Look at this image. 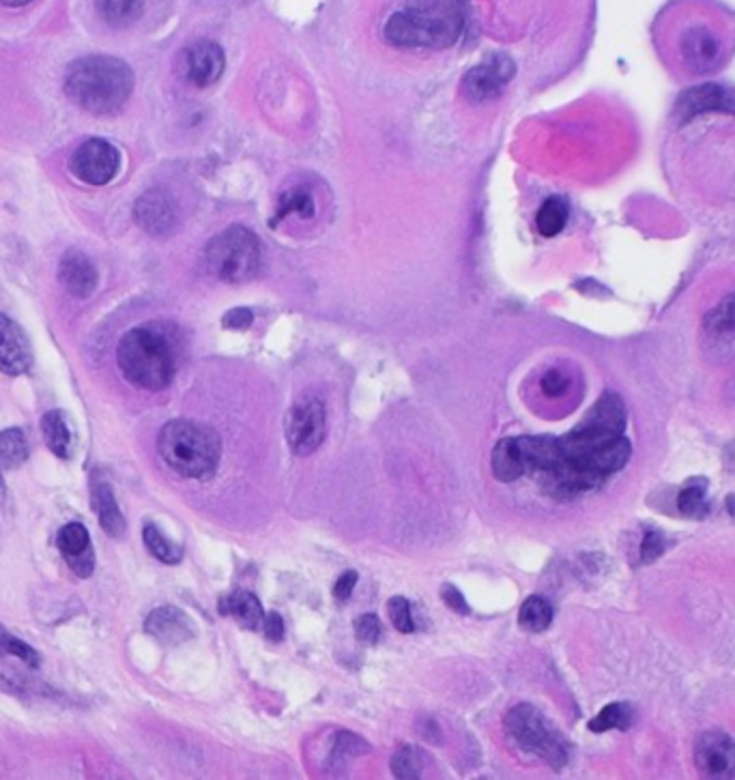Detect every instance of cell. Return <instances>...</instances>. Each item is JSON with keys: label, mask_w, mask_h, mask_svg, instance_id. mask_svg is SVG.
I'll return each mask as SVG.
<instances>
[{"label": "cell", "mask_w": 735, "mask_h": 780, "mask_svg": "<svg viewBox=\"0 0 735 780\" xmlns=\"http://www.w3.org/2000/svg\"><path fill=\"white\" fill-rule=\"evenodd\" d=\"M515 61L506 54H493L472 67L461 83V93L474 104H484L501 95L506 85L515 78Z\"/></svg>", "instance_id": "cell-9"}, {"label": "cell", "mask_w": 735, "mask_h": 780, "mask_svg": "<svg viewBox=\"0 0 735 780\" xmlns=\"http://www.w3.org/2000/svg\"><path fill=\"white\" fill-rule=\"evenodd\" d=\"M133 90V72L121 58L93 54L74 61L65 72L67 97L90 115L106 117L123 108Z\"/></svg>", "instance_id": "cell-3"}, {"label": "cell", "mask_w": 735, "mask_h": 780, "mask_svg": "<svg viewBox=\"0 0 735 780\" xmlns=\"http://www.w3.org/2000/svg\"><path fill=\"white\" fill-rule=\"evenodd\" d=\"M536 224H538L540 235H544V237L560 235L568 224V207L562 198L544 201V205L540 207L538 217H536Z\"/></svg>", "instance_id": "cell-31"}, {"label": "cell", "mask_w": 735, "mask_h": 780, "mask_svg": "<svg viewBox=\"0 0 735 780\" xmlns=\"http://www.w3.org/2000/svg\"><path fill=\"white\" fill-rule=\"evenodd\" d=\"M121 169V153L115 144L101 138L80 144L72 158V173L88 185L110 183Z\"/></svg>", "instance_id": "cell-10"}, {"label": "cell", "mask_w": 735, "mask_h": 780, "mask_svg": "<svg viewBox=\"0 0 735 780\" xmlns=\"http://www.w3.org/2000/svg\"><path fill=\"white\" fill-rule=\"evenodd\" d=\"M368 746L361 741V737L353 736V734H346V732H341L336 739H334V750L329 755V768L336 770V768H345L346 763L366 752Z\"/></svg>", "instance_id": "cell-33"}, {"label": "cell", "mask_w": 735, "mask_h": 780, "mask_svg": "<svg viewBox=\"0 0 735 780\" xmlns=\"http://www.w3.org/2000/svg\"><path fill=\"white\" fill-rule=\"evenodd\" d=\"M144 630L160 641L162 646H183L185 641L194 639L196 628L192 624V619L176 607H160L155 608L147 621H144Z\"/></svg>", "instance_id": "cell-15"}, {"label": "cell", "mask_w": 735, "mask_h": 780, "mask_svg": "<svg viewBox=\"0 0 735 780\" xmlns=\"http://www.w3.org/2000/svg\"><path fill=\"white\" fill-rule=\"evenodd\" d=\"M664 546H667V542H664L662 533L648 531L646 538H644V544H641V560H644V564L656 562V560L664 553Z\"/></svg>", "instance_id": "cell-38"}, {"label": "cell", "mask_w": 735, "mask_h": 780, "mask_svg": "<svg viewBox=\"0 0 735 780\" xmlns=\"http://www.w3.org/2000/svg\"><path fill=\"white\" fill-rule=\"evenodd\" d=\"M426 768V755L418 746H402L391 757V774L398 780H420Z\"/></svg>", "instance_id": "cell-25"}, {"label": "cell", "mask_w": 735, "mask_h": 780, "mask_svg": "<svg viewBox=\"0 0 735 780\" xmlns=\"http://www.w3.org/2000/svg\"><path fill=\"white\" fill-rule=\"evenodd\" d=\"M0 2L7 4V7H24V4H29L33 0H0Z\"/></svg>", "instance_id": "cell-44"}, {"label": "cell", "mask_w": 735, "mask_h": 780, "mask_svg": "<svg viewBox=\"0 0 735 780\" xmlns=\"http://www.w3.org/2000/svg\"><path fill=\"white\" fill-rule=\"evenodd\" d=\"M224 52L214 42H196L183 52V76L194 87H212L224 74Z\"/></svg>", "instance_id": "cell-12"}, {"label": "cell", "mask_w": 735, "mask_h": 780, "mask_svg": "<svg viewBox=\"0 0 735 780\" xmlns=\"http://www.w3.org/2000/svg\"><path fill=\"white\" fill-rule=\"evenodd\" d=\"M734 95L716 85L691 88L678 101V112L687 121L701 112H734Z\"/></svg>", "instance_id": "cell-17"}, {"label": "cell", "mask_w": 735, "mask_h": 780, "mask_svg": "<svg viewBox=\"0 0 735 780\" xmlns=\"http://www.w3.org/2000/svg\"><path fill=\"white\" fill-rule=\"evenodd\" d=\"M2 656H15V658H20L22 662H26L33 669L40 667V653L33 650L31 646H26L24 641H20L18 637L9 635L4 630V626H0V658Z\"/></svg>", "instance_id": "cell-34"}, {"label": "cell", "mask_w": 735, "mask_h": 780, "mask_svg": "<svg viewBox=\"0 0 735 780\" xmlns=\"http://www.w3.org/2000/svg\"><path fill=\"white\" fill-rule=\"evenodd\" d=\"M158 452L174 474L190 479H209L216 476L221 441L216 431L205 424L173 420L160 433Z\"/></svg>", "instance_id": "cell-5"}, {"label": "cell", "mask_w": 735, "mask_h": 780, "mask_svg": "<svg viewBox=\"0 0 735 780\" xmlns=\"http://www.w3.org/2000/svg\"><path fill=\"white\" fill-rule=\"evenodd\" d=\"M705 329L714 336H735V293L714 305L705 316Z\"/></svg>", "instance_id": "cell-30"}, {"label": "cell", "mask_w": 735, "mask_h": 780, "mask_svg": "<svg viewBox=\"0 0 735 780\" xmlns=\"http://www.w3.org/2000/svg\"><path fill=\"white\" fill-rule=\"evenodd\" d=\"M630 454H633L630 441L621 434L596 445L581 465L598 472L601 476H608L624 469V465L630 461Z\"/></svg>", "instance_id": "cell-19"}, {"label": "cell", "mask_w": 735, "mask_h": 780, "mask_svg": "<svg viewBox=\"0 0 735 780\" xmlns=\"http://www.w3.org/2000/svg\"><path fill=\"white\" fill-rule=\"evenodd\" d=\"M93 503L99 514V524L110 538H123L128 524L123 519V512L115 499L112 488L106 481H95L93 484Z\"/></svg>", "instance_id": "cell-21"}, {"label": "cell", "mask_w": 735, "mask_h": 780, "mask_svg": "<svg viewBox=\"0 0 735 780\" xmlns=\"http://www.w3.org/2000/svg\"><path fill=\"white\" fill-rule=\"evenodd\" d=\"M147 0H95L97 13L110 26H128L144 11Z\"/></svg>", "instance_id": "cell-24"}, {"label": "cell", "mask_w": 735, "mask_h": 780, "mask_svg": "<svg viewBox=\"0 0 735 780\" xmlns=\"http://www.w3.org/2000/svg\"><path fill=\"white\" fill-rule=\"evenodd\" d=\"M441 598H443L445 607L450 608V610H454V613H458V615H469V613H472V608L467 605L465 596H463L461 589L454 587V585H445V587L441 589Z\"/></svg>", "instance_id": "cell-39"}, {"label": "cell", "mask_w": 735, "mask_h": 780, "mask_svg": "<svg viewBox=\"0 0 735 780\" xmlns=\"http://www.w3.org/2000/svg\"><path fill=\"white\" fill-rule=\"evenodd\" d=\"M355 635H357L359 643L375 646L381 637V619L377 615H361L355 621Z\"/></svg>", "instance_id": "cell-37"}, {"label": "cell", "mask_w": 735, "mask_h": 780, "mask_svg": "<svg viewBox=\"0 0 735 780\" xmlns=\"http://www.w3.org/2000/svg\"><path fill=\"white\" fill-rule=\"evenodd\" d=\"M694 766L703 779H735V741L723 732H707L694 744Z\"/></svg>", "instance_id": "cell-11"}, {"label": "cell", "mask_w": 735, "mask_h": 780, "mask_svg": "<svg viewBox=\"0 0 735 780\" xmlns=\"http://www.w3.org/2000/svg\"><path fill=\"white\" fill-rule=\"evenodd\" d=\"M551 621H553V607L547 598L531 596L522 603L519 610L520 628L529 632H542L551 626Z\"/></svg>", "instance_id": "cell-28"}, {"label": "cell", "mask_w": 735, "mask_h": 780, "mask_svg": "<svg viewBox=\"0 0 735 780\" xmlns=\"http://www.w3.org/2000/svg\"><path fill=\"white\" fill-rule=\"evenodd\" d=\"M388 613H390L391 624L398 632L402 635H411L415 630V624L411 619V607H409V600L404 598H391L390 605H388Z\"/></svg>", "instance_id": "cell-36"}, {"label": "cell", "mask_w": 735, "mask_h": 780, "mask_svg": "<svg viewBox=\"0 0 735 780\" xmlns=\"http://www.w3.org/2000/svg\"><path fill=\"white\" fill-rule=\"evenodd\" d=\"M260 628L269 641H282V637H284V624L278 613H267Z\"/></svg>", "instance_id": "cell-41"}, {"label": "cell", "mask_w": 735, "mask_h": 780, "mask_svg": "<svg viewBox=\"0 0 735 780\" xmlns=\"http://www.w3.org/2000/svg\"><path fill=\"white\" fill-rule=\"evenodd\" d=\"M653 44L682 76L716 74L735 54V13L716 0H673L653 22Z\"/></svg>", "instance_id": "cell-1"}, {"label": "cell", "mask_w": 735, "mask_h": 780, "mask_svg": "<svg viewBox=\"0 0 735 780\" xmlns=\"http://www.w3.org/2000/svg\"><path fill=\"white\" fill-rule=\"evenodd\" d=\"M58 280L72 297L87 300L97 289L99 275H97L93 260L88 259L85 252L69 250L63 254V259L58 262Z\"/></svg>", "instance_id": "cell-16"}, {"label": "cell", "mask_w": 735, "mask_h": 780, "mask_svg": "<svg viewBox=\"0 0 735 780\" xmlns=\"http://www.w3.org/2000/svg\"><path fill=\"white\" fill-rule=\"evenodd\" d=\"M506 729L522 750L542 757L553 768H562L568 761V750L562 736L533 705L522 703L512 707L506 716Z\"/></svg>", "instance_id": "cell-7"}, {"label": "cell", "mask_w": 735, "mask_h": 780, "mask_svg": "<svg viewBox=\"0 0 735 780\" xmlns=\"http://www.w3.org/2000/svg\"><path fill=\"white\" fill-rule=\"evenodd\" d=\"M209 271L224 282H246L260 264V243L257 235L244 226H230L207 248Z\"/></svg>", "instance_id": "cell-6"}, {"label": "cell", "mask_w": 735, "mask_h": 780, "mask_svg": "<svg viewBox=\"0 0 735 780\" xmlns=\"http://www.w3.org/2000/svg\"><path fill=\"white\" fill-rule=\"evenodd\" d=\"M56 546L72 572L80 578H88L95 570V551L87 527L80 522H69L58 531Z\"/></svg>", "instance_id": "cell-14"}, {"label": "cell", "mask_w": 735, "mask_h": 780, "mask_svg": "<svg viewBox=\"0 0 735 780\" xmlns=\"http://www.w3.org/2000/svg\"><path fill=\"white\" fill-rule=\"evenodd\" d=\"M355 585H357V572H350V570H348L345 574H341V578L336 581L332 594H334V598H336L338 603H346V600L350 598Z\"/></svg>", "instance_id": "cell-42"}, {"label": "cell", "mask_w": 735, "mask_h": 780, "mask_svg": "<svg viewBox=\"0 0 735 780\" xmlns=\"http://www.w3.org/2000/svg\"><path fill=\"white\" fill-rule=\"evenodd\" d=\"M219 610L224 615H230L239 626H244L248 630H257L262 626V619H264L259 598L250 592H235L230 598L221 600Z\"/></svg>", "instance_id": "cell-23"}, {"label": "cell", "mask_w": 735, "mask_h": 780, "mask_svg": "<svg viewBox=\"0 0 735 780\" xmlns=\"http://www.w3.org/2000/svg\"><path fill=\"white\" fill-rule=\"evenodd\" d=\"M678 508L689 519H703L710 512V503L705 497V484L692 481L678 495Z\"/></svg>", "instance_id": "cell-32"}, {"label": "cell", "mask_w": 735, "mask_h": 780, "mask_svg": "<svg viewBox=\"0 0 735 780\" xmlns=\"http://www.w3.org/2000/svg\"><path fill=\"white\" fill-rule=\"evenodd\" d=\"M314 207H312V198L305 194V192H289L282 196V203H280V214L278 217L291 216V214H300L303 217L312 216Z\"/></svg>", "instance_id": "cell-35"}, {"label": "cell", "mask_w": 735, "mask_h": 780, "mask_svg": "<svg viewBox=\"0 0 735 780\" xmlns=\"http://www.w3.org/2000/svg\"><path fill=\"white\" fill-rule=\"evenodd\" d=\"M142 540H144V546L149 549V553L153 557H158L162 564L174 565L183 560L181 546L171 542L155 524H147L142 529Z\"/></svg>", "instance_id": "cell-29"}, {"label": "cell", "mask_w": 735, "mask_h": 780, "mask_svg": "<svg viewBox=\"0 0 735 780\" xmlns=\"http://www.w3.org/2000/svg\"><path fill=\"white\" fill-rule=\"evenodd\" d=\"M493 474L499 481H515L527 474L520 438H501L493 449Z\"/></svg>", "instance_id": "cell-20"}, {"label": "cell", "mask_w": 735, "mask_h": 780, "mask_svg": "<svg viewBox=\"0 0 735 780\" xmlns=\"http://www.w3.org/2000/svg\"><path fill=\"white\" fill-rule=\"evenodd\" d=\"M463 26L458 0H413L388 20L386 37L398 47L443 50L458 42Z\"/></svg>", "instance_id": "cell-4"}, {"label": "cell", "mask_w": 735, "mask_h": 780, "mask_svg": "<svg viewBox=\"0 0 735 780\" xmlns=\"http://www.w3.org/2000/svg\"><path fill=\"white\" fill-rule=\"evenodd\" d=\"M252 323V312L246 307H237L224 316V325L230 329H246Z\"/></svg>", "instance_id": "cell-43"}, {"label": "cell", "mask_w": 735, "mask_h": 780, "mask_svg": "<svg viewBox=\"0 0 735 780\" xmlns=\"http://www.w3.org/2000/svg\"><path fill=\"white\" fill-rule=\"evenodd\" d=\"M325 407L318 398H302L287 415V441L295 456L314 454L325 438Z\"/></svg>", "instance_id": "cell-8"}, {"label": "cell", "mask_w": 735, "mask_h": 780, "mask_svg": "<svg viewBox=\"0 0 735 780\" xmlns=\"http://www.w3.org/2000/svg\"><path fill=\"white\" fill-rule=\"evenodd\" d=\"M633 723H635V712L628 703H610L596 718H592L590 732L594 734H605L610 729L626 732L633 727Z\"/></svg>", "instance_id": "cell-27"}, {"label": "cell", "mask_w": 735, "mask_h": 780, "mask_svg": "<svg viewBox=\"0 0 735 780\" xmlns=\"http://www.w3.org/2000/svg\"><path fill=\"white\" fill-rule=\"evenodd\" d=\"M136 219L147 232H169L174 224L173 205L162 192H149L136 203Z\"/></svg>", "instance_id": "cell-18"}, {"label": "cell", "mask_w": 735, "mask_h": 780, "mask_svg": "<svg viewBox=\"0 0 735 780\" xmlns=\"http://www.w3.org/2000/svg\"><path fill=\"white\" fill-rule=\"evenodd\" d=\"M33 366V348L22 327L0 314V372L20 377Z\"/></svg>", "instance_id": "cell-13"}, {"label": "cell", "mask_w": 735, "mask_h": 780, "mask_svg": "<svg viewBox=\"0 0 735 780\" xmlns=\"http://www.w3.org/2000/svg\"><path fill=\"white\" fill-rule=\"evenodd\" d=\"M542 391L551 398H558V396H563L565 390H568V379L565 375L560 372V370H549L544 377H542Z\"/></svg>", "instance_id": "cell-40"}, {"label": "cell", "mask_w": 735, "mask_h": 780, "mask_svg": "<svg viewBox=\"0 0 735 780\" xmlns=\"http://www.w3.org/2000/svg\"><path fill=\"white\" fill-rule=\"evenodd\" d=\"M123 377L131 386L149 391L166 390L179 368V345L162 323H147L130 329L117 348Z\"/></svg>", "instance_id": "cell-2"}, {"label": "cell", "mask_w": 735, "mask_h": 780, "mask_svg": "<svg viewBox=\"0 0 735 780\" xmlns=\"http://www.w3.org/2000/svg\"><path fill=\"white\" fill-rule=\"evenodd\" d=\"M458 2H465V0H458Z\"/></svg>", "instance_id": "cell-45"}, {"label": "cell", "mask_w": 735, "mask_h": 780, "mask_svg": "<svg viewBox=\"0 0 735 780\" xmlns=\"http://www.w3.org/2000/svg\"><path fill=\"white\" fill-rule=\"evenodd\" d=\"M45 445L58 458H72L74 452V431L67 415L58 409L47 411L42 420Z\"/></svg>", "instance_id": "cell-22"}, {"label": "cell", "mask_w": 735, "mask_h": 780, "mask_svg": "<svg viewBox=\"0 0 735 780\" xmlns=\"http://www.w3.org/2000/svg\"><path fill=\"white\" fill-rule=\"evenodd\" d=\"M29 443L20 429H9L0 433V472H11L26 463Z\"/></svg>", "instance_id": "cell-26"}]
</instances>
